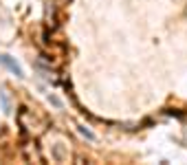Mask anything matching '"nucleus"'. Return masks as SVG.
Here are the masks:
<instances>
[{"label": "nucleus", "instance_id": "1", "mask_svg": "<svg viewBox=\"0 0 187 165\" xmlns=\"http://www.w3.org/2000/svg\"><path fill=\"white\" fill-rule=\"evenodd\" d=\"M0 62H2V64H5V66H7L9 70H11V73H16L18 77H22V68L18 66L16 62H11V60H9V55H2V57H0Z\"/></svg>", "mask_w": 187, "mask_h": 165}]
</instances>
